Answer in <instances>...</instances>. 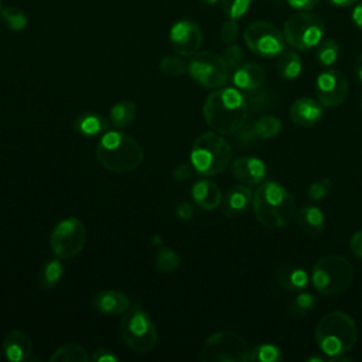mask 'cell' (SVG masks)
<instances>
[{"instance_id": "4316f807", "label": "cell", "mask_w": 362, "mask_h": 362, "mask_svg": "<svg viewBox=\"0 0 362 362\" xmlns=\"http://www.w3.org/2000/svg\"><path fill=\"white\" fill-rule=\"evenodd\" d=\"M89 359L85 348L76 342L62 344L49 356L51 362H88Z\"/></svg>"}, {"instance_id": "3957f363", "label": "cell", "mask_w": 362, "mask_h": 362, "mask_svg": "<svg viewBox=\"0 0 362 362\" xmlns=\"http://www.w3.org/2000/svg\"><path fill=\"white\" fill-rule=\"evenodd\" d=\"M96 158L112 173H130L143 163V148L139 141L117 130L105 132L96 146Z\"/></svg>"}, {"instance_id": "d6986e66", "label": "cell", "mask_w": 362, "mask_h": 362, "mask_svg": "<svg viewBox=\"0 0 362 362\" xmlns=\"http://www.w3.org/2000/svg\"><path fill=\"white\" fill-rule=\"evenodd\" d=\"M288 115L296 124L310 127L321 119L322 105L311 98H298L290 105Z\"/></svg>"}, {"instance_id": "f907efd6", "label": "cell", "mask_w": 362, "mask_h": 362, "mask_svg": "<svg viewBox=\"0 0 362 362\" xmlns=\"http://www.w3.org/2000/svg\"><path fill=\"white\" fill-rule=\"evenodd\" d=\"M202 3H205V4H215V3H218V1H221V0H201Z\"/></svg>"}, {"instance_id": "30bf717a", "label": "cell", "mask_w": 362, "mask_h": 362, "mask_svg": "<svg viewBox=\"0 0 362 362\" xmlns=\"http://www.w3.org/2000/svg\"><path fill=\"white\" fill-rule=\"evenodd\" d=\"M86 242V229L81 219L69 216L58 222L49 233V247L59 259H72L79 255Z\"/></svg>"}, {"instance_id": "bcb514c9", "label": "cell", "mask_w": 362, "mask_h": 362, "mask_svg": "<svg viewBox=\"0 0 362 362\" xmlns=\"http://www.w3.org/2000/svg\"><path fill=\"white\" fill-rule=\"evenodd\" d=\"M173 177L175 181L178 182H184L187 180H189L192 177V171L191 167L188 164H180L174 171H173Z\"/></svg>"}, {"instance_id": "cb8c5ba5", "label": "cell", "mask_w": 362, "mask_h": 362, "mask_svg": "<svg viewBox=\"0 0 362 362\" xmlns=\"http://www.w3.org/2000/svg\"><path fill=\"white\" fill-rule=\"evenodd\" d=\"M72 127L81 136L93 137L106 132L107 123L105 117L96 112H82L74 119Z\"/></svg>"}, {"instance_id": "44dd1931", "label": "cell", "mask_w": 362, "mask_h": 362, "mask_svg": "<svg viewBox=\"0 0 362 362\" xmlns=\"http://www.w3.org/2000/svg\"><path fill=\"white\" fill-rule=\"evenodd\" d=\"M274 280L277 286L286 291H301L308 284L307 273L293 264H280L274 270Z\"/></svg>"}, {"instance_id": "836d02e7", "label": "cell", "mask_w": 362, "mask_h": 362, "mask_svg": "<svg viewBox=\"0 0 362 362\" xmlns=\"http://www.w3.org/2000/svg\"><path fill=\"white\" fill-rule=\"evenodd\" d=\"M180 264H181L180 255L170 247H161L156 255V267L160 272L171 273V272L177 270L180 267Z\"/></svg>"}, {"instance_id": "8fae6325", "label": "cell", "mask_w": 362, "mask_h": 362, "mask_svg": "<svg viewBox=\"0 0 362 362\" xmlns=\"http://www.w3.org/2000/svg\"><path fill=\"white\" fill-rule=\"evenodd\" d=\"M243 40L247 48L262 57H279L286 47L284 34L274 24L269 21H255L245 28Z\"/></svg>"}, {"instance_id": "ab89813d", "label": "cell", "mask_w": 362, "mask_h": 362, "mask_svg": "<svg viewBox=\"0 0 362 362\" xmlns=\"http://www.w3.org/2000/svg\"><path fill=\"white\" fill-rule=\"evenodd\" d=\"M228 65L229 69H236L239 65H242L243 61V51L239 45L236 44H229L225 48L223 57H222Z\"/></svg>"}, {"instance_id": "2e32d148", "label": "cell", "mask_w": 362, "mask_h": 362, "mask_svg": "<svg viewBox=\"0 0 362 362\" xmlns=\"http://www.w3.org/2000/svg\"><path fill=\"white\" fill-rule=\"evenodd\" d=\"M90 304L105 315H120L130 308L129 297L119 290H102L92 297Z\"/></svg>"}, {"instance_id": "6da1fadb", "label": "cell", "mask_w": 362, "mask_h": 362, "mask_svg": "<svg viewBox=\"0 0 362 362\" xmlns=\"http://www.w3.org/2000/svg\"><path fill=\"white\" fill-rule=\"evenodd\" d=\"M245 95L235 88H222L208 95L202 112L206 124L216 133L233 134L243 127L247 117Z\"/></svg>"}, {"instance_id": "e0dca14e", "label": "cell", "mask_w": 362, "mask_h": 362, "mask_svg": "<svg viewBox=\"0 0 362 362\" xmlns=\"http://www.w3.org/2000/svg\"><path fill=\"white\" fill-rule=\"evenodd\" d=\"M1 349L4 356L11 362H23L31 359V339L27 332L21 329H11L6 334Z\"/></svg>"}, {"instance_id": "f1b7e54d", "label": "cell", "mask_w": 362, "mask_h": 362, "mask_svg": "<svg viewBox=\"0 0 362 362\" xmlns=\"http://www.w3.org/2000/svg\"><path fill=\"white\" fill-rule=\"evenodd\" d=\"M110 122L115 127L129 126L136 116V105L132 100H120L110 109Z\"/></svg>"}, {"instance_id": "d590c367", "label": "cell", "mask_w": 362, "mask_h": 362, "mask_svg": "<svg viewBox=\"0 0 362 362\" xmlns=\"http://www.w3.org/2000/svg\"><path fill=\"white\" fill-rule=\"evenodd\" d=\"M245 99L247 102V107L255 110V112L264 110V109L270 107V105H272L270 93L266 92L262 88H259L256 90H252V92H246L245 93Z\"/></svg>"}, {"instance_id": "f35d334b", "label": "cell", "mask_w": 362, "mask_h": 362, "mask_svg": "<svg viewBox=\"0 0 362 362\" xmlns=\"http://www.w3.org/2000/svg\"><path fill=\"white\" fill-rule=\"evenodd\" d=\"M238 34H239V24H238V20L236 18H229L225 20L221 25V30H219V35H221V40L223 44L229 45V44H233L238 38Z\"/></svg>"}, {"instance_id": "603a6c76", "label": "cell", "mask_w": 362, "mask_h": 362, "mask_svg": "<svg viewBox=\"0 0 362 362\" xmlns=\"http://www.w3.org/2000/svg\"><path fill=\"white\" fill-rule=\"evenodd\" d=\"M296 221L298 228L308 236H318L325 228L324 214L315 205H304L296 214Z\"/></svg>"}, {"instance_id": "484cf974", "label": "cell", "mask_w": 362, "mask_h": 362, "mask_svg": "<svg viewBox=\"0 0 362 362\" xmlns=\"http://www.w3.org/2000/svg\"><path fill=\"white\" fill-rule=\"evenodd\" d=\"M301 69H303V62L297 52L283 51L279 55L276 62V71L281 79H286V81L296 79L301 74Z\"/></svg>"}, {"instance_id": "9c48e42d", "label": "cell", "mask_w": 362, "mask_h": 362, "mask_svg": "<svg viewBox=\"0 0 362 362\" xmlns=\"http://www.w3.org/2000/svg\"><path fill=\"white\" fill-rule=\"evenodd\" d=\"M249 355L246 341L232 331L211 334L205 339L201 352L204 362H247Z\"/></svg>"}, {"instance_id": "ee69618b", "label": "cell", "mask_w": 362, "mask_h": 362, "mask_svg": "<svg viewBox=\"0 0 362 362\" xmlns=\"http://www.w3.org/2000/svg\"><path fill=\"white\" fill-rule=\"evenodd\" d=\"M320 0H287V4L297 11H310L313 10Z\"/></svg>"}, {"instance_id": "277c9868", "label": "cell", "mask_w": 362, "mask_h": 362, "mask_svg": "<svg viewBox=\"0 0 362 362\" xmlns=\"http://www.w3.org/2000/svg\"><path fill=\"white\" fill-rule=\"evenodd\" d=\"M314 338L320 351L331 356L344 355L352 349L358 339V328L351 315L342 311L324 314L315 325Z\"/></svg>"}, {"instance_id": "60d3db41", "label": "cell", "mask_w": 362, "mask_h": 362, "mask_svg": "<svg viewBox=\"0 0 362 362\" xmlns=\"http://www.w3.org/2000/svg\"><path fill=\"white\" fill-rule=\"evenodd\" d=\"M119 358L115 355V352L109 348H98L93 351L90 361L92 362H116Z\"/></svg>"}, {"instance_id": "d6a6232c", "label": "cell", "mask_w": 362, "mask_h": 362, "mask_svg": "<svg viewBox=\"0 0 362 362\" xmlns=\"http://www.w3.org/2000/svg\"><path fill=\"white\" fill-rule=\"evenodd\" d=\"M339 57V44L334 38L321 40L317 45V59L324 66H331Z\"/></svg>"}, {"instance_id": "4fadbf2b", "label": "cell", "mask_w": 362, "mask_h": 362, "mask_svg": "<svg viewBox=\"0 0 362 362\" xmlns=\"http://www.w3.org/2000/svg\"><path fill=\"white\" fill-rule=\"evenodd\" d=\"M348 93V81L337 69H325L315 79V95L322 106L334 107L341 105Z\"/></svg>"}, {"instance_id": "74e56055", "label": "cell", "mask_w": 362, "mask_h": 362, "mask_svg": "<svg viewBox=\"0 0 362 362\" xmlns=\"http://www.w3.org/2000/svg\"><path fill=\"white\" fill-rule=\"evenodd\" d=\"M332 189V182L329 178H320L317 181H314L308 189H307V197L311 201H320L322 198H325Z\"/></svg>"}, {"instance_id": "f5cc1de1", "label": "cell", "mask_w": 362, "mask_h": 362, "mask_svg": "<svg viewBox=\"0 0 362 362\" xmlns=\"http://www.w3.org/2000/svg\"><path fill=\"white\" fill-rule=\"evenodd\" d=\"M361 107H362V98H361Z\"/></svg>"}, {"instance_id": "8d00e7d4", "label": "cell", "mask_w": 362, "mask_h": 362, "mask_svg": "<svg viewBox=\"0 0 362 362\" xmlns=\"http://www.w3.org/2000/svg\"><path fill=\"white\" fill-rule=\"evenodd\" d=\"M252 0H221L222 11L229 18H240L245 16L250 7Z\"/></svg>"}, {"instance_id": "c3c4849f", "label": "cell", "mask_w": 362, "mask_h": 362, "mask_svg": "<svg viewBox=\"0 0 362 362\" xmlns=\"http://www.w3.org/2000/svg\"><path fill=\"white\" fill-rule=\"evenodd\" d=\"M327 1L335 7L345 8V7H351V6L356 4L359 0H327Z\"/></svg>"}, {"instance_id": "7402d4cb", "label": "cell", "mask_w": 362, "mask_h": 362, "mask_svg": "<svg viewBox=\"0 0 362 362\" xmlns=\"http://www.w3.org/2000/svg\"><path fill=\"white\" fill-rule=\"evenodd\" d=\"M192 199L204 209H215L222 202V192L214 181L201 180L192 185Z\"/></svg>"}, {"instance_id": "7a4b0ae2", "label": "cell", "mask_w": 362, "mask_h": 362, "mask_svg": "<svg viewBox=\"0 0 362 362\" xmlns=\"http://www.w3.org/2000/svg\"><path fill=\"white\" fill-rule=\"evenodd\" d=\"M253 212L256 219L266 228H283L296 216V201L293 195L276 181L259 184L253 192Z\"/></svg>"}, {"instance_id": "d4e9b609", "label": "cell", "mask_w": 362, "mask_h": 362, "mask_svg": "<svg viewBox=\"0 0 362 362\" xmlns=\"http://www.w3.org/2000/svg\"><path fill=\"white\" fill-rule=\"evenodd\" d=\"M62 276H64V266L59 257L48 259L38 269L37 284L41 290H51L59 283Z\"/></svg>"}, {"instance_id": "7bdbcfd3", "label": "cell", "mask_w": 362, "mask_h": 362, "mask_svg": "<svg viewBox=\"0 0 362 362\" xmlns=\"http://www.w3.org/2000/svg\"><path fill=\"white\" fill-rule=\"evenodd\" d=\"M256 140H259V139H257L256 133L253 132V127H252V126H250L249 129L240 127V133L238 134L236 141H239L242 146H250V144H253Z\"/></svg>"}, {"instance_id": "1f68e13d", "label": "cell", "mask_w": 362, "mask_h": 362, "mask_svg": "<svg viewBox=\"0 0 362 362\" xmlns=\"http://www.w3.org/2000/svg\"><path fill=\"white\" fill-rule=\"evenodd\" d=\"M283 358V351L273 344L256 345L249 355V361L252 362H279Z\"/></svg>"}, {"instance_id": "7dc6e473", "label": "cell", "mask_w": 362, "mask_h": 362, "mask_svg": "<svg viewBox=\"0 0 362 362\" xmlns=\"http://www.w3.org/2000/svg\"><path fill=\"white\" fill-rule=\"evenodd\" d=\"M351 18H352L354 25L362 31V1H358L356 4H354Z\"/></svg>"}, {"instance_id": "ffe728a7", "label": "cell", "mask_w": 362, "mask_h": 362, "mask_svg": "<svg viewBox=\"0 0 362 362\" xmlns=\"http://www.w3.org/2000/svg\"><path fill=\"white\" fill-rule=\"evenodd\" d=\"M233 83L243 93L262 88L264 82V71L259 64L246 62L239 65L233 72Z\"/></svg>"}, {"instance_id": "ba28073f", "label": "cell", "mask_w": 362, "mask_h": 362, "mask_svg": "<svg viewBox=\"0 0 362 362\" xmlns=\"http://www.w3.org/2000/svg\"><path fill=\"white\" fill-rule=\"evenodd\" d=\"M324 20L310 11L291 14L283 27L286 42L298 51H310L317 47L324 37Z\"/></svg>"}, {"instance_id": "5b68a950", "label": "cell", "mask_w": 362, "mask_h": 362, "mask_svg": "<svg viewBox=\"0 0 362 362\" xmlns=\"http://www.w3.org/2000/svg\"><path fill=\"white\" fill-rule=\"evenodd\" d=\"M232 148L216 132H206L198 136L191 148L192 168L205 177L221 174L230 163Z\"/></svg>"}, {"instance_id": "9a60e30c", "label": "cell", "mask_w": 362, "mask_h": 362, "mask_svg": "<svg viewBox=\"0 0 362 362\" xmlns=\"http://www.w3.org/2000/svg\"><path fill=\"white\" fill-rule=\"evenodd\" d=\"M232 175L245 185H259L267 175L266 164L257 157H238L230 164Z\"/></svg>"}, {"instance_id": "f546056e", "label": "cell", "mask_w": 362, "mask_h": 362, "mask_svg": "<svg viewBox=\"0 0 362 362\" xmlns=\"http://www.w3.org/2000/svg\"><path fill=\"white\" fill-rule=\"evenodd\" d=\"M315 304V297L311 293H304L298 291V294L288 303L287 305V314L291 318H303L305 317Z\"/></svg>"}, {"instance_id": "83f0119b", "label": "cell", "mask_w": 362, "mask_h": 362, "mask_svg": "<svg viewBox=\"0 0 362 362\" xmlns=\"http://www.w3.org/2000/svg\"><path fill=\"white\" fill-rule=\"evenodd\" d=\"M252 127L259 140H269L280 134V132L283 130V123L279 117L273 115H264L257 119L252 124Z\"/></svg>"}, {"instance_id": "f6af8a7d", "label": "cell", "mask_w": 362, "mask_h": 362, "mask_svg": "<svg viewBox=\"0 0 362 362\" xmlns=\"http://www.w3.org/2000/svg\"><path fill=\"white\" fill-rule=\"evenodd\" d=\"M349 249L356 257L362 259V230H358L351 236Z\"/></svg>"}, {"instance_id": "ac0fdd59", "label": "cell", "mask_w": 362, "mask_h": 362, "mask_svg": "<svg viewBox=\"0 0 362 362\" xmlns=\"http://www.w3.org/2000/svg\"><path fill=\"white\" fill-rule=\"evenodd\" d=\"M253 202V192L249 185L236 184L228 189L222 201V211L229 218L243 215Z\"/></svg>"}, {"instance_id": "52a82bcc", "label": "cell", "mask_w": 362, "mask_h": 362, "mask_svg": "<svg viewBox=\"0 0 362 362\" xmlns=\"http://www.w3.org/2000/svg\"><path fill=\"white\" fill-rule=\"evenodd\" d=\"M120 335L136 354H148L157 344V329L150 315L141 308H129L120 320Z\"/></svg>"}, {"instance_id": "b9f144b4", "label": "cell", "mask_w": 362, "mask_h": 362, "mask_svg": "<svg viewBox=\"0 0 362 362\" xmlns=\"http://www.w3.org/2000/svg\"><path fill=\"white\" fill-rule=\"evenodd\" d=\"M175 214L182 221H189L194 216V205L188 201H181L175 206Z\"/></svg>"}, {"instance_id": "5bb4252c", "label": "cell", "mask_w": 362, "mask_h": 362, "mask_svg": "<svg viewBox=\"0 0 362 362\" xmlns=\"http://www.w3.org/2000/svg\"><path fill=\"white\" fill-rule=\"evenodd\" d=\"M170 42L173 49L181 57H192L202 44V31L191 20H180L170 30Z\"/></svg>"}, {"instance_id": "4dcf8cb0", "label": "cell", "mask_w": 362, "mask_h": 362, "mask_svg": "<svg viewBox=\"0 0 362 362\" xmlns=\"http://www.w3.org/2000/svg\"><path fill=\"white\" fill-rule=\"evenodd\" d=\"M0 20L11 31H23L28 24L27 14L14 6H7L1 8Z\"/></svg>"}, {"instance_id": "816d5d0a", "label": "cell", "mask_w": 362, "mask_h": 362, "mask_svg": "<svg viewBox=\"0 0 362 362\" xmlns=\"http://www.w3.org/2000/svg\"><path fill=\"white\" fill-rule=\"evenodd\" d=\"M1 8H3V7H1V0H0V11H1Z\"/></svg>"}, {"instance_id": "681fc988", "label": "cell", "mask_w": 362, "mask_h": 362, "mask_svg": "<svg viewBox=\"0 0 362 362\" xmlns=\"http://www.w3.org/2000/svg\"><path fill=\"white\" fill-rule=\"evenodd\" d=\"M355 74H356L358 79L362 82V54H359L355 61Z\"/></svg>"}, {"instance_id": "7c38bea8", "label": "cell", "mask_w": 362, "mask_h": 362, "mask_svg": "<svg viewBox=\"0 0 362 362\" xmlns=\"http://www.w3.org/2000/svg\"><path fill=\"white\" fill-rule=\"evenodd\" d=\"M188 72L198 85L211 89L222 86L229 76L225 59L209 51L194 54L188 62Z\"/></svg>"}, {"instance_id": "e575fe53", "label": "cell", "mask_w": 362, "mask_h": 362, "mask_svg": "<svg viewBox=\"0 0 362 362\" xmlns=\"http://www.w3.org/2000/svg\"><path fill=\"white\" fill-rule=\"evenodd\" d=\"M160 69L168 76H181L188 71V65L184 62L182 58L175 55H165L160 61Z\"/></svg>"}, {"instance_id": "8992f818", "label": "cell", "mask_w": 362, "mask_h": 362, "mask_svg": "<svg viewBox=\"0 0 362 362\" xmlns=\"http://www.w3.org/2000/svg\"><path fill=\"white\" fill-rule=\"evenodd\" d=\"M352 277V264L341 255H325L320 257L311 270V281L315 290L324 296H335L345 291Z\"/></svg>"}]
</instances>
